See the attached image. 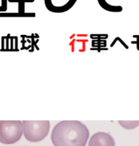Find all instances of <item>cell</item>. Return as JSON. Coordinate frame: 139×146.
<instances>
[{"instance_id": "obj_5", "label": "cell", "mask_w": 139, "mask_h": 146, "mask_svg": "<svg viewBox=\"0 0 139 146\" xmlns=\"http://www.w3.org/2000/svg\"><path fill=\"white\" fill-rule=\"evenodd\" d=\"M119 123L126 129H134L139 126V121H119Z\"/></svg>"}, {"instance_id": "obj_7", "label": "cell", "mask_w": 139, "mask_h": 146, "mask_svg": "<svg viewBox=\"0 0 139 146\" xmlns=\"http://www.w3.org/2000/svg\"><path fill=\"white\" fill-rule=\"evenodd\" d=\"M7 0H2V6L0 7V11H4L7 10Z\"/></svg>"}, {"instance_id": "obj_3", "label": "cell", "mask_w": 139, "mask_h": 146, "mask_svg": "<svg viewBox=\"0 0 139 146\" xmlns=\"http://www.w3.org/2000/svg\"><path fill=\"white\" fill-rule=\"evenodd\" d=\"M23 134V123L20 120H0V142L11 145L20 141Z\"/></svg>"}, {"instance_id": "obj_4", "label": "cell", "mask_w": 139, "mask_h": 146, "mask_svg": "<svg viewBox=\"0 0 139 146\" xmlns=\"http://www.w3.org/2000/svg\"><path fill=\"white\" fill-rule=\"evenodd\" d=\"M113 137L107 132L99 131L94 134L89 141V146H115Z\"/></svg>"}, {"instance_id": "obj_1", "label": "cell", "mask_w": 139, "mask_h": 146, "mask_svg": "<svg viewBox=\"0 0 139 146\" xmlns=\"http://www.w3.org/2000/svg\"><path fill=\"white\" fill-rule=\"evenodd\" d=\"M90 136L87 127L77 120H64L58 123L51 132L55 146H86Z\"/></svg>"}, {"instance_id": "obj_2", "label": "cell", "mask_w": 139, "mask_h": 146, "mask_svg": "<svg viewBox=\"0 0 139 146\" xmlns=\"http://www.w3.org/2000/svg\"><path fill=\"white\" fill-rule=\"evenodd\" d=\"M23 123V133L27 141L38 142L44 140L49 133L50 122L47 120H25Z\"/></svg>"}, {"instance_id": "obj_6", "label": "cell", "mask_w": 139, "mask_h": 146, "mask_svg": "<svg viewBox=\"0 0 139 146\" xmlns=\"http://www.w3.org/2000/svg\"><path fill=\"white\" fill-rule=\"evenodd\" d=\"M45 4L46 6V8L51 11H53L54 8H55V6L52 4L51 0H45Z\"/></svg>"}]
</instances>
